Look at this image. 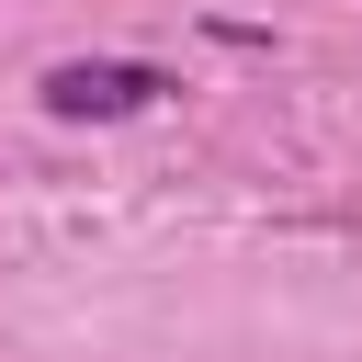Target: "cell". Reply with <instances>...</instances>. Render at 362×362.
<instances>
[{
	"label": "cell",
	"mask_w": 362,
	"mask_h": 362,
	"mask_svg": "<svg viewBox=\"0 0 362 362\" xmlns=\"http://www.w3.org/2000/svg\"><path fill=\"white\" fill-rule=\"evenodd\" d=\"M170 79L158 68H136V57H57L45 68V113L57 124H124V113H147Z\"/></svg>",
	"instance_id": "cell-1"
}]
</instances>
